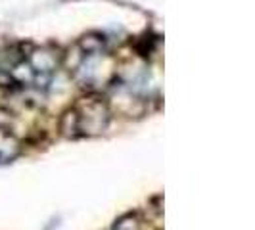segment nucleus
<instances>
[{"instance_id": "f257e3e1", "label": "nucleus", "mask_w": 255, "mask_h": 230, "mask_svg": "<svg viewBox=\"0 0 255 230\" xmlns=\"http://www.w3.org/2000/svg\"><path fill=\"white\" fill-rule=\"evenodd\" d=\"M60 132L65 138H75L81 132V121H79V110L71 108L67 110L60 119Z\"/></svg>"}, {"instance_id": "f03ea898", "label": "nucleus", "mask_w": 255, "mask_h": 230, "mask_svg": "<svg viewBox=\"0 0 255 230\" xmlns=\"http://www.w3.org/2000/svg\"><path fill=\"white\" fill-rule=\"evenodd\" d=\"M114 230H142V219L136 213H127L115 221Z\"/></svg>"}]
</instances>
